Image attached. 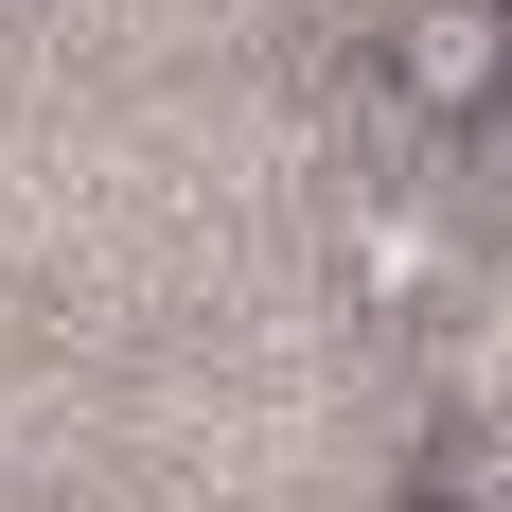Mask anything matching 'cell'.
<instances>
[{"mask_svg": "<svg viewBox=\"0 0 512 512\" xmlns=\"http://www.w3.org/2000/svg\"><path fill=\"white\" fill-rule=\"evenodd\" d=\"M512 89V0H407L389 18V106L407 124H477Z\"/></svg>", "mask_w": 512, "mask_h": 512, "instance_id": "1", "label": "cell"}, {"mask_svg": "<svg viewBox=\"0 0 512 512\" xmlns=\"http://www.w3.org/2000/svg\"><path fill=\"white\" fill-rule=\"evenodd\" d=\"M460 142H477V177H495V195H512V89H495V106H477Z\"/></svg>", "mask_w": 512, "mask_h": 512, "instance_id": "2", "label": "cell"}]
</instances>
